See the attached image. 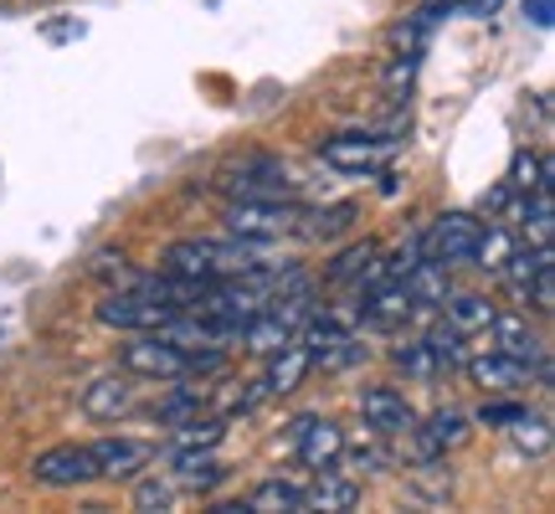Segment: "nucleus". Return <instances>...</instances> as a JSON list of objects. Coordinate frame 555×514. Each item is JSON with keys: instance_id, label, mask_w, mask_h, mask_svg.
Returning <instances> with one entry per match:
<instances>
[{"instance_id": "72a5a7b5", "label": "nucleus", "mask_w": 555, "mask_h": 514, "mask_svg": "<svg viewBox=\"0 0 555 514\" xmlns=\"http://www.w3.org/2000/svg\"><path fill=\"white\" fill-rule=\"evenodd\" d=\"M176 499H180V489L170 484V478H144V484L134 489L139 510H176Z\"/></svg>"}, {"instance_id": "f257e3e1", "label": "nucleus", "mask_w": 555, "mask_h": 514, "mask_svg": "<svg viewBox=\"0 0 555 514\" xmlns=\"http://www.w3.org/2000/svg\"><path fill=\"white\" fill-rule=\"evenodd\" d=\"M165 273L191 278V283H217V278H258L262 257L242 237H185L165 247Z\"/></svg>"}, {"instance_id": "7c9ffc66", "label": "nucleus", "mask_w": 555, "mask_h": 514, "mask_svg": "<svg viewBox=\"0 0 555 514\" xmlns=\"http://www.w3.org/2000/svg\"><path fill=\"white\" fill-rule=\"evenodd\" d=\"M397 365L412 381H437L442 376V371H437V360H433V350H427V339H406V345L397 350Z\"/></svg>"}, {"instance_id": "bb28decb", "label": "nucleus", "mask_w": 555, "mask_h": 514, "mask_svg": "<svg viewBox=\"0 0 555 514\" xmlns=\"http://www.w3.org/2000/svg\"><path fill=\"white\" fill-rule=\"evenodd\" d=\"M356 227V206H330V211H304V221H298V232L309 242H335L345 237Z\"/></svg>"}, {"instance_id": "ddd939ff", "label": "nucleus", "mask_w": 555, "mask_h": 514, "mask_svg": "<svg viewBox=\"0 0 555 514\" xmlns=\"http://www.w3.org/2000/svg\"><path fill=\"white\" fill-rule=\"evenodd\" d=\"M412 314H416V304L401 278H376V283L365 288V298H360V319H365L371 330H401Z\"/></svg>"}, {"instance_id": "c756f323", "label": "nucleus", "mask_w": 555, "mask_h": 514, "mask_svg": "<svg viewBox=\"0 0 555 514\" xmlns=\"http://www.w3.org/2000/svg\"><path fill=\"white\" fill-rule=\"evenodd\" d=\"M509 433H515V448H519V453H535V458L551 453V427H545V416L519 412L515 422H509Z\"/></svg>"}, {"instance_id": "2f4dec72", "label": "nucleus", "mask_w": 555, "mask_h": 514, "mask_svg": "<svg viewBox=\"0 0 555 514\" xmlns=\"http://www.w3.org/2000/svg\"><path fill=\"white\" fill-rule=\"evenodd\" d=\"M519 298H525L535 314H555V262H545V268L525 283V294H519Z\"/></svg>"}, {"instance_id": "5701e85b", "label": "nucleus", "mask_w": 555, "mask_h": 514, "mask_svg": "<svg viewBox=\"0 0 555 514\" xmlns=\"http://www.w3.org/2000/svg\"><path fill=\"white\" fill-rule=\"evenodd\" d=\"M515 257V232L509 227H499V221H489V227H478V242H474V262L478 273H504V262Z\"/></svg>"}, {"instance_id": "9d476101", "label": "nucleus", "mask_w": 555, "mask_h": 514, "mask_svg": "<svg viewBox=\"0 0 555 514\" xmlns=\"http://www.w3.org/2000/svg\"><path fill=\"white\" fill-rule=\"evenodd\" d=\"M221 191L232 201H273V196H294V180H288V170L278 159L253 155L221 176Z\"/></svg>"}, {"instance_id": "dca6fc26", "label": "nucleus", "mask_w": 555, "mask_h": 514, "mask_svg": "<svg viewBox=\"0 0 555 514\" xmlns=\"http://www.w3.org/2000/svg\"><path fill=\"white\" fill-rule=\"evenodd\" d=\"M134 412V386L129 376H103L82 391V416L88 422H119V416Z\"/></svg>"}, {"instance_id": "393cba45", "label": "nucleus", "mask_w": 555, "mask_h": 514, "mask_svg": "<svg viewBox=\"0 0 555 514\" xmlns=\"http://www.w3.org/2000/svg\"><path fill=\"white\" fill-rule=\"evenodd\" d=\"M442 16H453V5H448V0H433V5H422V11H412V16L401 21L397 31H391V41H397V47H406V52H422Z\"/></svg>"}, {"instance_id": "473e14b6", "label": "nucleus", "mask_w": 555, "mask_h": 514, "mask_svg": "<svg viewBox=\"0 0 555 514\" xmlns=\"http://www.w3.org/2000/svg\"><path fill=\"white\" fill-rule=\"evenodd\" d=\"M221 422H201V416H191V422H180L176 427V448H217L221 442Z\"/></svg>"}, {"instance_id": "f3484780", "label": "nucleus", "mask_w": 555, "mask_h": 514, "mask_svg": "<svg viewBox=\"0 0 555 514\" xmlns=\"http://www.w3.org/2000/svg\"><path fill=\"white\" fill-rule=\"evenodd\" d=\"M360 504V484L339 468H319L314 484H304V510H330V514H345Z\"/></svg>"}, {"instance_id": "aec40b11", "label": "nucleus", "mask_w": 555, "mask_h": 514, "mask_svg": "<svg viewBox=\"0 0 555 514\" xmlns=\"http://www.w3.org/2000/svg\"><path fill=\"white\" fill-rule=\"evenodd\" d=\"M376 278H380L376 242H356V247H345V253L330 262V283H339V288H365V283H376Z\"/></svg>"}, {"instance_id": "f704fd0d", "label": "nucleus", "mask_w": 555, "mask_h": 514, "mask_svg": "<svg viewBox=\"0 0 555 514\" xmlns=\"http://www.w3.org/2000/svg\"><path fill=\"white\" fill-rule=\"evenodd\" d=\"M519 412H525L519 401H489V407L478 412V422H489V427H509V422H515Z\"/></svg>"}, {"instance_id": "cd10ccee", "label": "nucleus", "mask_w": 555, "mask_h": 514, "mask_svg": "<svg viewBox=\"0 0 555 514\" xmlns=\"http://www.w3.org/2000/svg\"><path fill=\"white\" fill-rule=\"evenodd\" d=\"M504 185H509V196H530V191H540V185H551V159H540L535 150H519Z\"/></svg>"}, {"instance_id": "0eeeda50", "label": "nucleus", "mask_w": 555, "mask_h": 514, "mask_svg": "<svg viewBox=\"0 0 555 514\" xmlns=\"http://www.w3.org/2000/svg\"><path fill=\"white\" fill-rule=\"evenodd\" d=\"M31 478L41 489H82L99 478V458H93V442H57L47 453L31 458Z\"/></svg>"}, {"instance_id": "20e7f679", "label": "nucleus", "mask_w": 555, "mask_h": 514, "mask_svg": "<svg viewBox=\"0 0 555 514\" xmlns=\"http://www.w3.org/2000/svg\"><path fill=\"white\" fill-rule=\"evenodd\" d=\"M185 360H191V350L176 345L165 330H139V335L124 339L119 350L124 376L139 381H185Z\"/></svg>"}, {"instance_id": "c85d7f7f", "label": "nucleus", "mask_w": 555, "mask_h": 514, "mask_svg": "<svg viewBox=\"0 0 555 514\" xmlns=\"http://www.w3.org/2000/svg\"><path fill=\"white\" fill-rule=\"evenodd\" d=\"M427 350H433L437 371H463L468 365V345H463V335H457L453 324H437V330H427Z\"/></svg>"}, {"instance_id": "412c9836", "label": "nucleus", "mask_w": 555, "mask_h": 514, "mask_svg": "<svg viewBox=\"0 0 555 514\" xmlns=\"http://www.w3.org/2000/svg\"><path fill=\"white\" fill-rule=\"evenodd\" d=\"M253 514H309L304 510V484L298 478H262L258 489L247 494Z\"/></svg>"}, {"instance_id": "9b49d317", "label": "nucleus", "mask_w": 555, "mask_h": 514, "mask_svg": "<svg viewBox=\"0 0 555 514\" xmlns=\"http://www.w3.org/2000/svg\"><path fill=\"white\" fill-rule=\"evenodd\" d=\"M288 442H294V458L309 474L335 468L339 458H345V433H339L330 416H298L294 427H288Z\"/></svg>"}, {"instance_id": "4468645a", "label": "nucleus", "mask_w": 555, "mask_h": 514, "mask_svg": "<svg viewBox=\"0 0 555 514\" xmlns=\"http://www.w3.org/2000/svg\"><path fill=\"white\" fill-rule=\"evenodd\" d=\"M93 458H99V478L124 484V478H139L150 468L155 448H150L144 437H99V442H93Z\"/></svg>"}, {"instance_id": "c9c22d12", "label": "nucleus", "mask_w": 555, "mask_h": 514, "mask_svg": "<svg viewBox=\"0 0 555 514\" xmlns=\"http://www.w3.org/2000/svg\"><path fill=\"white\" fill-rule=\"evenodd\" d=\"M525 21H530V26H540V31H551L555 0H525Z\"/></svg>"}, {"instance_id": "423d86ee", "label": "nucleus", "mask_w": 555, "mask_h": 514, "mask_svg": "<svg viewBox=\"0 0 555 514\" xmlns=\"http://www.w3.org/2000/svg\"><path fill=\"white\" fill-rule=\"evenodd\" d=\"M319 155L330 170L339 176H380L391 159H397V139H376V134H335L319 144Z\"/></svg>"}, {"instance_id": "4be33fe9", "label": "nucleus", "mask_w": 555, "mask_h": 514, "mask_svg": "<svg viewBox=\"0 0 555 514\" xmlns=\"http://www.w3.org/2000/svg\"><path fill=\"white\" fill-rule=\"evenodd\" d=\"M406 283V294H412L416 309H442V298L453 294V283H448V268L442 262H433V257H422L412 273L401 278Z\"/></svg>"}, {"instance_id": "1a4fd4ad", "label": "nucleus", "mask_w": 555, "mask_h": 514, "mask_svg": "<svg viewBox=\"0 0 555 514\" xmlns=\"http://www.w3.org/2000/svg\"><path fill=\"white\" fill-rule=\"evenodd\" d=\"M478 227H483V221L468 217V211H448V217H437L433 227L422 232V257H433V262H442V268L453 273V268H463V262L474 257Z\"/></svg>"}, {"instance_id": "39448f33", "label": "nucleus", "mask_w": 555, "mask_h": 514, "mask_svg": "<svg viewBox=\"0 0 555 514\" xmlns=\"http://www.w3.org/2000/svg\"><path fill=\"white\" fill-rule=\"evenodd\" d=\"M180 309L170 304H159L155 294H144V288H108L99 298V324L108 330H124V335H139V330H165Z\"/></svg>"}, {"instance_id": "a211bd4d", "label": "nucleus", "mask_w": 555, "mask_h": 514, "mask_svg": "<svg viewBox=\"0 0 555 514\" xmlns=\"http://www.w3.org/2000/svg\"><path fill=\"white\" fill-rule=\"evenodd\" d=\"M468 376L483 386V391H499V396H515L519 386H530V371L519 365V360H509V356H499V350H489V356H468V365H463Z\"/></svg>"}, {"instance_id": "b1692460", "label": "nucleus", "mask_w": 555, "mask_h": 514, "mask_svg": "<svg viewBox=\"0 0 555 514\" xmlns=\"http://www.w3.org/2000/svg\"><path fill=\"white\" fill-rule=\"evenodd\" d=\"M442 314H448V324H453L457 335H478V330H489V319L499 309L483 294H448L442 298Z\"/></svg>"}, {"instance_id": "2eb2a0df", "label": "nucleus", "mask_w": 555, "mask_h": 514, "mask_svg": "<svg viewBox=\"0 0 555 514\" xmlns=\"http://www.w3.org/2000/svg\"><path fill=\"white\" fill-rule=\"evenodd\" d=\"M309 371H314V360H309V350L298 339L278 345L273 356H268V371H262V396H294Z\"/></svg>"}, {"instance_id": "6e6552de", "label": "nucleus", "mask_w": 555, "mask_h": 514, "mask_svg": "<svg viewBox=\"0 0 555 514\" xmlns=\"http://www.w3.org/2000/svg\"><path fill=\"white\" fill-rule=\"evenodd\" d=\"M483 335H494L499 356L519 360V365H525L535 381H551V350H545L540 330H530V319H525V314H494Z\"/></svg>"}, {"instance_id": "7ed1b4c3", "label": "nucleus", "mask_w": 555, "mask_h": 514, "mask_svg": "<svg viewBox=\"0 0 555 514\" xmlns=\"http://www.w3.org/2000/svg\"><path fill=\"white\" fill-rule=\"evenodd\" d=\"M294 339L309 350L314 371H350V365H360V360H365L360 335L345 324V319H335V314H309L304 324H298Z\"/></svg>"}, {"instance_id": "f03ea898", "label": "nucleus", "mask_w": 555, "mask_h": 514, "mask_svg": "<svg viewBox=\"0 0 555 514\" xmlns=\"http://www.w3.org/2000/svg\"><path fill=\"white\" fill-rule=\"evenodd\" d=\"M298 211L288 196H273V201H232L227 206V237H242L253 247H268V242H283L298 232Z\"/></svg>"}, {"instance_id": "6ab92c4d", "label": "nucleus", "mask_w": 555, "mask_h": 514, "mask_svg": "<svg viewBox=\"0 0 555 514\" xmlns=\"http://www.w3.org/2000/svg\"><path fill=\"white\" fill-rule=\"evenodd\" d=\"M412 437H422V453H427V458L453 453V448H463V442H468V412H457V407H442V412L427 416V427L416 422Z\"/></svg>"}, {"instance_id": "a878e982", "label": "nucleus", "mask_w": 555, "mask_h": 514, "mask_svg": "<svg viewBox=\"0 0 555 514\" xmlns=\"http://www.w3.org/2000/svg\"><path fill=\"white\" fill-rule=\"evenodd\" d=\"M555 211H551V185H540L530 196H519V227H525V237L535 242V247H551V232H555Z\"/></svg>"}, {"instance_id": "f8f14e48", "label": "nucleus", "mask_w": 555, "mask_h": 514, "mask_svg": "<svg viewBox=\"0 0 555 514\" xmlns=\"http://www.w3.org/2000/svg\"><path fill=\"white\" fill-rule=\"evenodd\" d=\"M360 416H365V427L376 437H412V427L422 422L416 407L397 386H365L360 391Z\"/></svg>"}]
</instances>
